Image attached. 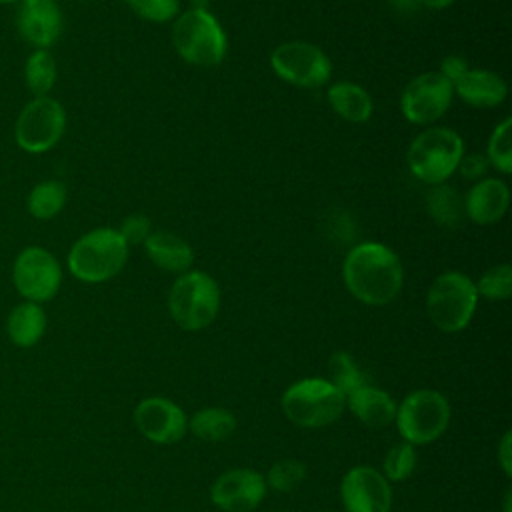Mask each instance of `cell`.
I'll return each mask as SVG.
<instances>
[{"label": "cell", "instance_id": "cell-1", "mask_svg": "<svg viewBox=\"0 0 512 512\" xmlns=\"http://www.w3.org/2000/svg\"><path fill=\"white\" fill-rule=\"evenodd\" d=\"M342 278L348 292L370 306L392 302L404 284L398 254L380 242L356 244L344 258Z\"/></svg>", "mask_w": 512, "mask_h": 512}, {"label": "cell", "instance_id": "cell-2", "mask_svg": "<svg viewBox=\"0 0 512 512\" xmlns=\"http://www.w3.org/2000/svg\"><path fill=\"white\" fill-rule=\"evenodd\" d=\"M128 260V244L116 228L102 226L82 234L68 252V270L86 284L114 278Z\"/></svg>", "mask_w": 512, "mask_h": 512}, {"label": "cell", "instance_id": "cell-3", "mask_svg": "<svg viewBox=\"0 0 512 512\" xmlns=\"http://www.w3.org/2000/svg\"><path fill=\"white\" fill-rule=\"evenodd\" d=\"M464 156L462 136L446 126H430L408 146V168L426 184H444L458 168Z\"/></svg>", "mask_w": 512, "mask_h": 512}, {"label": "cell", "instance_id": "cell-4", "mask_svg": "<svg viewBox=\"0 0 512 512\" xmlns=\"http://www.w3.org/2000/svg\"><path fill=\"white\" fill-rule=\"evenodd\" d=\"M172 44L178 56L194 66H216L228 50L220 22L202 8H188L172 26Z\"/></svg>", "mask_w": 512, "mask_h": 512}, {"label": "cell", "instance_id": "cell-5", "mask_svg": "<svg viewBox=\"0 0 512 512\" xmlns=\"http://www.w3.org/2000/svg\"><path fill=\"white\" fill-rule=\"evenodd\" d=\"M218 308L220 288L216 280L202 270L180 274L168 292L170 316L184 330L196 332L210 326Z\"/></svg>", "mask_w": 512, "mask_h": 512}, {"label": "cell", "instance_id": "cell-6", "mask_svg": "<svg viewBox=\"0 0 512 512\" xmlns=\"http://www.w3.org/2000/svg\"><path fill=\"white\" fill-rule=\"evenodd\" d=\"M478 292L474 282L456 270L434 278L426 294V312L432 324L442 332H458L474 316Z\"/></svg>", "mask_w": 512, "mask_h": 512}, {"label": "cell", "instance_id": "cell-7", "mask_svg": "<svg viewBox=\"0 0 512 512\" xmlns=\"http://www.w3.org/2000/svg\"><path fill=\"white\" fill-rule=\"evenodd\" d=\"M346 406V398L328 380L304 378L294 382L282 396L286 418L304 428H322L336 422Z\"/></svg>", "mask_w": 512, "mask_h": 512}, {"label": "cell", "instance_id": "cell-8", "mask_svg": "<svg viewBox=\"0 0 512 512\" xmlns=\"http://www.w3.org/2000/svg\"><path fill=\"white\" fill-rule=\"evenodd\" d=\"M396 426L408 444H428L444 434L450 422V404L436 390H416L396 408Z\"/></svg>", "mask_w": 512, "mask_h": 512}, {"label": "cell", "instance_id": "cell-9", "mask_svg": "<svg viewBox=\"0 0 512 512\" xmlns=\"http://www.w3.org/2000/svg\"><path fill=\"white\" fill-rule=\"evenodd\" d=\"M66 130V110L52 96H34L18 114L14 140L28 154H42L54 148Z\"/></svg>", "mask_w": 512, "mask_h": 512}, {"label": "cell", "instance_id": "cell-10", "mask_svg": "<svg viewBox=\"0 0 512 512\" xmlns=\"http://www.w3.org/2000/svg\"><path fill=\"white\" fill-rule=\"evenodd\" d=\"M270 66L278 78L298 88L324 86L332 74V62L326 52L304 40L278 44L270 54Z\"/></svg>", "mask_w": 512, "mask_h": 512}, {"label": "cell", "instance_id": "cell-11", "mask_svg": "<svg viewBox=\"0 0 512 512\" xmlns=\"http://www.w3.org/2000/svg\"><path fill=\"white\" fill-rule=\"evenodd\" d=\"M12 282L24 300L42 304L58 294L62 266L50 250L42 246H26L14 258Z\"/></svg>", "mask_w": 512, "mask_h": 512}, {"label": "cell", "instance_id": "cell-12", "mask_svg": "<svg viewBox=\"0 0 512 512\" xmlns=\"http://www.w3.org/2000/svg\"><path fill=\"white\" fill-rule=\"evenodd\" d=\"M454 88L440 72H424L412 78L400 96V108L412 124H432L446 114L452 104Z\"/></svg>", "mask_w": 512, "mask_h": 512}, {"label": "cell", "instance_id": "cell-13", "mask_svg": "<svg viewBox=\"0 0 512 512\" xmlns=\"http://www.w3.org/2000/svg\"><path fill=\"white\" fill-rule=\"evenodd\" d=\"M346 512H390L392 490L382 472L370 466L348 470L340 486Z\"/></svg>", "mask_w": 512, "mask_h": 512}, {"label": "cell", "instance_id": "cell-14", "mask_svg": "<svg viewBox=\"0 0 512 512\" xmlns=\"http://www.w3.org/2000/svg\"><path fill=\"white\" fill-rule=\"evenodd\" d=\"M266 486L264 476L256 470L236 468L216 478L210 498L224 512H250L264 500Z\"/></svg>", "mask_w": 512, "mask_h": 512}, {"label": "cell", "instance_id": "cell-15", "mask_svg": "<svg viewBox=\"0 0 512 512\" xmlns=\"http://www.w3.org/2000/svg\"><path fill=\"white\" fill-rule=\"evenodd\" d=\"M136 428L156 444L178 442L188 428L186 414L168 398H146L134 408Z\"/></svg>", "mask_w": 512, "mask_h": 512}, {"label": "cell", "instance_id": "cell-16", "mask_svg": "<svg viewBox=\"0 0 512 512\" xmlns=\"http://www.w3.org/2000/svg\"><path fill=\"white\" fill-rule=\"evenodd\" d=\"M16 28L22 40L36 50H48L64 30V16L58 2L52 0H20L16 12Z\"/></svg>", "mask_w": 512, "mask_h": 512}, {"label": "cell", "instance_id": "cell-17", "mask_svg": "<svg viewBox=\"0 0 512 512\" xmlns=\"http://www.w3.org/2000/svg\"><path fill=\"white\" fill-rule=\"evenodd\" d=\"M510 204V190L500 178H482L468 190L464 198L466 216L482 226L498 222Z\"/></svg>", "mask_w": 512, "mask_h": 512}, {"label": "cell", "instance_id": "cell-18", "mask_svg": "<svg viewBox=\"0 0 512 512\" xmlns=\"http://www.w3.org/2000/svg\"><path fill=\"white\" fill-rule=\"evenodd\" d=\"M454 94H458L468 106L474 108H494L506 100L508 86L502 76L486 68H468L454 84Z\"/></svg>", "mask_w": 512, "mask_h": 512}, {"label": "cell", "instance_id": "cell-19", "mask_svg": "<svg viewBox=\"0 0 512 512\" xmlns=\"http://www.w3.org/2000/svg\"><path fill=\"white\" fill-rule=\"evenodd\" d=\"M146 254L148 258L166 272H178L184 274L190 270L192 262H194V252L192 246L166 230H158V232H150V236L144 242Z\"/></svg>", "mask_w": 512, "mask_h": 512}, {"label": "cell", "instance_id": "cell-20", "mask_svg": "<svg viewBox=\"0 0 512 512\" xmlns=\"http://www.w3.org/2000/svg\"><path fill=\"white\" fill-rule=\"evenodd\" d=\"M346 404L352 410V414L370 428H382L390 424L396 416V404L380 388L374 386H360L350 396H346Z\"/></svg>", "mask_w": 512, "mask_h": 512}, {"label": "cell", "instance_id": "cell-21", "mask_svg": "<svg viewBox=\"0 0 512 512\" xmlns=\"http://www.w3.org/2000/svg\"><path fill=\"white\" fill-rule=\"evenodd\" d=\"M46 332V312L36 302L16 304L6 318V334L18 348H32Z\"/></svg>", "mask_w": 512, "mask_h": 512}, {"label": "cell", "instance_id": "cell-22", "mask_svg": "<svg viewBox=\"0 0 512 512\" xmlns=\"http://www.w3.org/2000/svg\"><path fill=\"white\" fill-rule=\"evenodd\" d=\"M326 96H328L332 110L346 122L364 124L372 116V110H374L372 98L360 84H354L348 80L334 82L328 88Z\"/></svg>", "mask_w": 512, "mask_h": 512}, {"label": "cell", "instance_id": "cell-23", "mask_svg": "<svg viewBox=\"0 0 512 512\" xmlns=\"http://www.w3.org/2000/svg\"><path fill=\"white\" fill-rule=\"evenodd\" d=\"M66 198L68 190L60 180H42L30 190L26 208L36 220H52L64 208Z\"/></svg>", "mask_w": 512, "mask_h": 512}, {"label": "cell", "instance_id": "cell-24", "mask_svg": "<svg viewBox=\"0 0 512 512\" xmlns=\"http://www.w3.org/2000/svg\"><path fill=\"white\" fill-rule=\"evenodd\" d=\"M190 430L196 438L206 442H220L232 436L236 430V418L224 408H202L190 420Z\"/></svg>", "mask_w": 512, "mask_h": 512}, {"label": "cell", "instance_id": "cell-25", "mask_svg": "<svg viewBox=\"0 0 512 512\" xmlns=\"http://www.w3.org/2000/svg\"><path fill=\"white\" fill-rule=\"evenodd\" d=\"M426 208L434 222H438L444 228L458 226L462 214H464V202L460 194L446 184H436L426 196Z\"/></svg>", "mask_w": 512, "mask_h": 512}, {"label": "cell", "instance_id": "cell-26", "mask_svg": "<svg viewBox=\"0 0 512 512\" xmlns=\"http://www.w3.org/2000/svg\"><path fill=\"white\" fill-rule=\"evenodd\" d=\"M56 60L48 50H34L24 64V82L34 96H48L56 82Z\"/></svg>", "mask_w": 512, "mask_h": 512}, {"label": "cell", "instance_id": "cell-27", "mask_svg": "<svg viewBox=\"0 0 512 512\" xmlns=\"http://www.w3.org/2000/svg\"><path fill=\"white\" fill-rule=\"evenodd\" d=\"M328 372H330V384L342 392V396H350L354 390H358L360 386H364V374L358 368V364L354 362V358L340 350L334 352L328 360Z\"/></svg>", "mask_w": 512, "mask_h": 512}, {"label": "cell", "instance_id": "cell-28", "mask_svg": "<svg viewBox=\"0 0 512 512\" xmlns=\"http://www.w3.org/2000/svg\"><path fill=\"white\" fill-rule=\"evenodd\" d=\"M510 128H512V118H504L492 130V134L488 138V148H486V158H488L490 166H494L502 174L512 172V140H510L512 136H510Z\"/></svg>", "mask_w": 512, "mask_h": 512}, {"label": "cell", "instance_id": "cell-29", "mask_svg": "<svg viewBox=\"0 0 512 512\" xmlns=\"http://www.w3.org/2000/svg\"><path fill=\"white\" fill-rule=\"evenodd\" d=\"M474 286L478 296L488 300H506L512 294V268L508 264H496L488 268Z\"/></svg>", "mask_w": 512, "mask_h": 512}, {"label": "cell", "instance_id": "cell-30", "mask_svg": "<svg viewBox=\"0 0 512 512\" xmlns=\"http://www.w3.org/2000/svg\"><path fill=\"white\" fill-rule=\"evenodd\" d=\"M384 478L392 482L406 480L416 468V450L408 442L394 444L384 456Z\"/></svg>", "mask_w": 512, "mask_h": 512}, {"label": "cell", "instance_id": "cell-31", "mask_svg": "<svg viewBox=\"0 0 512 512\" xmlns=\"http://www.w3.org/2000/svg\"><path fill=\"white\" fill-rule=\"evenodd\" d=\"M306 478V466L298 460H280L276 462L268 476L264 478L266 484H270L274 490L290 492L294 490L302 480Z\"/></svg>", "mask_w": 512, "mask_h": 512}, {"label": "cell", "instance_id": "cell-32", "mask_svg": "<svg viewBox=\"0 0 512 512\" xmlns=\"http://www.w3.org/2000/svg\"><path fill=\"white\" fill-rule=\"evenodd\" d=\"M128 8L148 22H168L180 12V0H124Z\"/></svg>", "mask_w": 512, "mask_h": 512}, {"label": "cell", "instance_id": "cell-33", "mask_svg": "<svg viewBox=\"0 0 512 512\" xmlns=\"http://www.w3.org/2000/svg\"><path fill=\"white\" fill-rule=\"evenodd\" d=\"M116 230L120 232L124 242L130 246V244H144L146 238L152 232V226H150V220L146 216L130 214L122 220L120 228H116Z\"/></svg>", "mask_w": 512, "mask_h": 512}, {"label": "cell", "instance_id": "cell-34", "mask_svg": "<svg viewBox=\"0 0 512 512\" xmlns=\"http://www.w3.org/2000/svg\"><path fill=\"white\" fill-rule=\"evenodd\" d=\"M488 168H490L488 158L480 152H474V154H464L456 170L468 180H480L488 172Z\"/></svg>", "mask_w": 512, "mask_h": 512}, {"label": "cell", "instance_id": "cell-35", "mask_svg": "<svg viewBox=\"0 0 512 512\" xmlns=\"http://www.w3.org/2000/svg\"><path fill=\"white\" fill-rule=\"evenodd\" d=\"M468 68H470V66H468V62H466L464 58L452 54V56H446V58L440 62V70H438V72L454 84Z\"/></svg>", "mask_w": 512, "mask_h": 512}, {"label": "cell", "instance_id": "cell-36", "mask_svg": "<svg viewBox=\"0 0 512 512\" xmlns=\"http://www.w3.org/2000/svg\"><path fill=\"white\" fill-rule=\"evenodd\" d=\"M512 434L506 432L500 440V446H498V462L504 470V474L510 478L512 476Z\"/></svg>", "mask_w": 512, "mask_h": 512}, {"label": "cell", "instance_id": "cell-37", "mask_svg": "<svg viewBox=\"0 0 512 512\" xmlns=\"http://www.w3.org/2000/svg\"><path fill=\"white\" fill-rule=\"evenodd\" d=\"M388 2L400 14H414L416 10L422 8V0H388Z\"/></svg>", "mask_w": 512, "mask_h": 512}, {"label": "cell", "instance_id": "cell-38", "mask_svg": "<svg viewBox=\"0 0 512 512\" xmlns=\"http://www.w3.org/2000/svg\"><path fill=\"white\" fill-rule=\"evenodd\" d=\"M454 0H422V6L426 8H434V10H440V8H446L450 6Z\"/></svg>", "mask_w": 512, "mask_h": 512}, {"label": "cell", "instance_id": "cell-39", "mask_svg": "<svg viewBox=\"0 0 512 512\" xmlns=\"http://www.w3.org/2000/svg\"><path fill=\"white\" fill-rule=\"evenodd\" d=\"M504 512H510V490L506 492V502H504Z\"/></svg>", "mask_w": 512, "mask_h": 512}, {"label": "cell", "instance_id": "cell-40", "mask_svg": "<svg viewBox=\"0 0 512 512\" xmlns=\"http://www.w3.org/2000/svg\"><path fill=\"white\" fill-rule=\"evenodd\" d=\"M12 2H20V0H0V4H12Z\"/></svg>", "mask_w": 512, "mask_h": 512}, {"label": "cell", "instance_id": "cell-41", "mask_svg": "<svg viewBox=\"0 0 512 512\" xmlns=\"http://www.w3.org/2000/svg\"><path fill=\"white\" fill-rule=\"evenodd\" d=\"M52 2H58V0H52Z\"/></svg>", "mask_w": 512, "mask_h": 512}]
</instances>
